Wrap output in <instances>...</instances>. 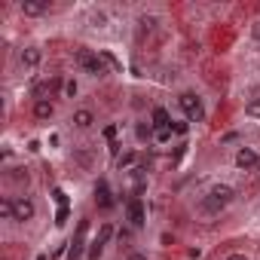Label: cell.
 Wrapping results in <instances>:
<instances>
[{
  "instance_id": "obj_14",
  "label": "cell",
  "mask_w": 260,
  "mask_h": 260,
  "mask_svg": "<svg viewBox=\"0 0 260 260\" xmlns=\"http://www.w3.org/2000/svg\"><path fill=\"white\" fill-rule=\"evenodd\" d=\"M172 135H175V132H172V125L153 128V141H156V144H169V141H172Z\"/></svg>"
},
{
  "instance_id": "obj_2",
  "label": "cell",
  "mask_w": 260,
  "mask_h": 260,
  "mask_svg": "<svg viewBox=\"0 0 260 260\" xmlns=\"http://www.w3.org/2000/svg\"><path fill=\"white\" fill-rule=\"evenodd\" d=\"M178 104H181V110H184L187 122H202V119H205V107H202V101H199V95H196V92H181Z\"/></svg>"
},
{
  "instance_id": "obj_19",
  "label": "cell",
  "mask_w": 260,
  "mask_h": 260,
  "mask_svg": "<svg viewBox=\"0 0 260 260\" xmlns=\"http://www.w3.org/2000/svg\"><path fill=\"white\" fill-rule=\"evenodd\" d=\"M138 25H141V34H144V31H153V28H156V16H141Z\"/></svg>"
},
{
  "instance_id": "obj_18",
  "label": "cell",
  "mask_w": 260,
  "mask_h": 260,
  "mask_svg": "<svg viewBox=\"0 0 260 260\" xmlns=\"http://www.w3.org/2000/svg\"><path fill=\"white\" fill-rule=\"evenodd\" d=\"M0 217H7V220H13V199H0Z\"/></svg>"
},
{
  "instance_id": "obj_33",
  "label": "cell",
  "mask_w": 260,
  "mask_h": 260,
  "mask_svg": "<svg viewBox=\"0 0 260 260\" xmlns=\"http://www.w3.org/2000/svg\"><path fill=\"white\" fill-rule=\"evenodd\" d=\"M37 260H49V257H46V254H37Z\"/></svg>"
},
{
  "instance_id": "obj_25",
  "label": "cell",
  "mask_w": 260,
  "mask_h": 260,
  "mask_svg": "<svg viewBox=\"0 0 260 260\" xmlns=\"http://www.w3.org/2000/svg\"><path fill=\"white\" fill-rule=\"evenodd\" d=\"M89 22H92L95 28H101V25L107 22V16H104V13H92V16H89Z\"/></svg>"
},
{
  "instance_id": "obj_5",
  "label": "cell",
  "mask_w": 260,
  "mask_h": 260,
  "mask_svg": "<svg viewBox=\"0 0 260 260\" xmlns=\"http://www.w3.org/2000/svg\"><path fill=\"white\" fill-rule=\"evenodd\" d=\"M125 217H128V223H132L135 230L144 226V202H141V196H132L125 202Z\"/></svg>"
},
{
  "instance_id": "obj_7",
  "label": "cell",
  "mask_w": 260,
  "mask_h": 260,
  "mask_svg": "<svg viewBox=\"0 0 260 260\" xmlns=\"http://www.w3.org/2000/svg\"><path fill=\"white\" fill-rule=\"evenodd\" d=\"M95 202H98V208H104V211H110V208H113V193H110V187H107V181H104V178L95 184Z\"/></svg>"
},
{
  "instance_id": "obj_6",
  "label": "cell",
  "mask_w": 260,
  "mask_h": 260,
  "mask_svg": "<svg viewBox=\"0 0 260 260\" xmlns=\"http://www.w3.org/2000/svg\"><path fill=\"white\" fill-rule=\"evenodd\" d=\"M86 233H89V223H86V220H80L77 236H74V242H71V248H68V260H80V257H83V248H86Z\"/></svg>"
},
{
  "instance_id": "obj_26",
  "label": "cell",
  "mask_w": 260,
  "mask_h": 260,
  "mask_svg": "<svg viewBox=\"0 0 260 260\" xmlns=\"http://www.w3.org/2000/svg\"><path fill=\"white\" fill-rule=\"evenodd\" d=\"M13 181H25L28 184V169H13V175H10Z\"/></svg>"
},
{
  "instance_id": "obj_29",
  "label": "cell",
  "mask_w": 260,
  "mask_h": 260,
  "mask_svg": "<svg viewBox=\"0 0 260 260\" xmlns=\"http://www.w3.org/2000/svg\"><path fill=\"white\" fill-rule=\"evenodd\" d=\"M104 138H107V141L116 138V125H104Z\"/></svg>"
},
{
  "instance_id": "obj_17",
  "label": "cell",
  "mask_w": 260,
  "mask_h": 260,
  "mask_svg": "<svg viewBox=\"0 0 260 260\" xmlns=\"http://www.w3.org/2000/svg\"><path fill=\"white\" fill-rule=\"evenodd\" d=\"M101 251H104V245H101L98 239H92V242H89V248H86V257H89V260H98V257H101Z\"/></svg>"
},
{
  "instance_id": "obj_30",
  "label": "cell",
  "mask_w": 260,
  "mask_h": 260,
  "mask_svg": "<svg viewBox=\"0 0 260 260\" xmlns=\"http://www.w3.org/2000/svg\"><path fill=\"white\" fill-rule=\"evenodd\" d=\"M125 260H147V254H144V251H132V254L125 257Z\"/></svg>"
},
{
  "instance_id": "obj_23",
  "label": "cell",
  "mask_w": 260,
  "mask_h": 260,
  "mask_svg": "<svg viewBox=\"0 0 260 260\" xmlns=\"http://www.w3.org/2000/svg\"><path fill=\"white\" fill-rule=\"evenodd\" d=\"M98 55H101V58H104V61H107V64H110V68H116V71H122V64H119V61H116V58H113V55H110V52H107V49H101V52H98Z\"/></svg>"
},
{
  "instance_id": "obj_22",
  "label": "cell",
  "mask_w": 260,
  "mask_h": 260,
  "mask_svg": "<svg viewBox=\"0 0 260 260\" xmlns=\"http://www.w3.org/2000/svg\"><path fill=\"white\" fill-rule=\"evenodd\" d=\"M132 162H135V153H132V150H128V153H122V156L116 159V166H119V169H128Z\"/></svg>"
},
{
  "instance_id": "obj_24",
  "label": "cell",
  "mask_w": 260,
  "mask_h": 260,
  "mask_svg": "<svg viewBox=\"0 0 260 260\" xmlns=\"http://www.w3.org/2000/svg\"><path fill=\"white\" fill-rule=\"evenodd\" d=\"M187 128H190L187 119H184V122H175V119H172V132H175V135H187Z\"/></svg>"
},
{
  "instance_id": "obj_13",
  "label": "cell",
  "mask_w": 260,
  "mask_h": 260,
  "mask_svg": "<svg viewBox=\"0 0 260 260\" xmlns=\"http://www.w3.org/2000/svg\"><path fill=\"white\" fill-rule=\"evenodd\" d=\"M150 119H153V122H150L153 128H162V125H172V119H169V110H166V107H156Z\"/></svg>"
},
{
  "instance_id": "obj_16",
  "label": "cell",
  "mask_w": 260,
  "mask_h": 260,
  "mask_svg": "<svg viewBox=\"0 0 260 260\" xmlns=\"http://www.w3.org/2000/svg\"><path fill=\"white\" fill-rule=\"evenodd\" d=\"M101 245H107L110 239H113V223H101V230H98V236H95Z\"/></svg>"
},
{
  "instance_id": "obj_1",
  "label": "cell",
  "mask_w": 260,
  "mask_h": 260,
  "mask_svg": "<svg viewBox=\"0 0 260 260\" xmlns=\"http://www.w3.org/2000/svg\"><path fill=\"white\" fill-rule=\"evenodd\" d=\"M233 199H236V190L226 187V184H217V187H211L208 196L202 199V211H205V214H220Z\"/></svg>"
},
{
  "instance_id": "obj_32",
  "label": "cell",
  "mask_w": 260,
  "mask_h": 260,
  "mask_svg": "<svg viewBox=\"0 0 260 260\" xmlns=\"http://www.w3.org/2000/svg\"><path fill=\"white\" fill-rule=\"evenodd\" d=\"M226 260H248V257H245V254H230Z\"/></svg>"
},
{
  "instance_id": "obj_11",
  "label": "cell",
  "mask_w": 260,
  "mask_h": 260,
  "mask_svg": "<svg viewBox=\"0 0 260 260\" xmlns=\"http://www.w3.org/2000/svg\"><path fill=\"white\" fill-rule=\"evenodd\" d=\"M49 7L46 4H40V0H22V13L25 16H43Z\"/></svg>"
},
{
  "instance_id": "obj_28",
  "label": "cell",
  "mask_w": 260,
  "mask_h": 260,
  "mask_svg": "<svg viewBox=\"0 0 260 260\" xmlns=\"http://www.w3.org/2000/svg\"><path fill=\"white\" fill-rule=\"evenodd\" d=\"M150 135H153V132H150V125H138V138H141V141H147Z\"/></svg>"
},
{
  "instance_id": "obj_21",
  "label": "cell",
  "mask_w": 260,
  "mask_h": 260,
  "mask_svg": "<svg viewBox=\"0 0 260 260\" xmlns=\"http://www.w3.org/2000/svg\"><path fill=\"white\" fill-rule=\"evenodd\" d=\"M68 214H71V208H68V205H61V208L55 211V226H64V220H68Z\"/></svg>"
},
{
  "instance_id": "obj_9",
  "label": "cell",
  "mask_w": 260,
  "mask_h": 260,
  "mask_svg": "<svg viewBox=\"0 0 260 260\" xmlns=\"http://www.w3.org/2000/svg\"><path fill=\"white\" fill-rule=\"evenodd\" d=\"M236 166H239V169H257V166H260V156H257L251 147H242V150L236 153Z\"/></svg>"
},
{
  "instance_id": "obj_8",
  "label": "cell",
  "mask_w": 260,
  "mask_h": 260,
  "mask_svg": "<svg viewBox=\"0 0 260 260\" xmlns=\"http://www.w3.org/2000/svg\"><path fill=\"white\" fill-rule=\"evenodd\" d=\"M52 116H55V104H52L49 98H37V101H34V119H43V122H46V119H52Z\"/></svg>"
},
{
  "instance_id": "obj_15",
  "label": "cell",
  "mask_w": 260,
  "mask_h": 260,
  "mask_svg": "<svg viewBox=\"0 0 260 260\" xmlns=\"http://www.w3.org/2000/svg\"><path fill=\"white\" fill-rule=\"evenodd\" d=\"M245 116H251V119H260V95H257V98H251V101L245 104Z\"/></svg>"
},
{
  "instance_id": "obj_4",
  "label": "cell",
  "mask_w": 260,
  "mask_h": 260,
  "mask_svg": "<svg viewBox=\"0 0 260 260\" xmlns=\"http://www.w3.org/2000/svg\"><path fill=\"white\" fill-rule=\"evenodd\" d=\"M34 214H37V208H34V202H31L28 196H16V199H13V220H16V223L34 220Z\"/></svg>"
},
{
  "instance_id": "obj_10",
  "label": "cell",
  "mask_w": 260,
  "mask_h": 260,
  "mask_svg": "<svg viewBox=\"0 0 260 260\" xmlns=\"http://www.w3.org/2000/svg\"><path fill=\"white\" fill-rule=\"evenodd\" d=\"M40 58H43V52H40L37 46L22 49V64H25V68H37V64H40Z\"/></svg>"
},
{
  "instance_id": "obj_3",
  "label": "cell",
  "mask_w": 260,
  "mask_h": 260,
  "mask_svg": "<svg viewBox=\"0 0 260 260\" xmlns=\"http://www.w3.org/2000/svg\"><path fill=\"white\" fill-rule=\"evenodd\" d=\"M77 64H80L86 74H92V77H104V74H107V71H104V58L95 55L92 49H77Z\"/></svg>"
},
{
  "instance_id": "obj_20",
  "label": "cell",
  "mask_w": 260,
  "mask_h": 260,
  "mask_svg": "<svg viewBox=\"0 0 260 260\" xmlns=\"http://www.w3.org/2000/svg\"><path fill=\"white\" fill-rule=\"evenodd\" d=\"M64 98H77V92H80V86H77V80H64Z\"/></svg>"
},
{
  "instance_id": "obj_31",
  "label": "cell",
  "mask_w": 260,
  "mask_h": 260,
  "mask_svg": "<svg viewBox=\"0 0 260 260\" xmlns=\"http://www.w3.org/2000/svg\"><path fill=\"white\" fill-rule=\"evenodd\" d=\"M251 34H254V40H260V22H257V25L251 28Z\"/></svg>"
},
{
  "instance_id": "obj_12",
  "label": "cell",
  "mask_w": 260,
  "mask_h": 260,
  "mask_svg": "<svg viewBox=\"0 0 260 260\" xmlns=\"http://www.w3.org/2000/svg\"><path fill=\"white\" fill-rule=\"evenodd\" d=\"M92 122H95L92 110H77V113H74V125H77V128H89Z\"/></svg>"
},
{
  "instance_id": "obj_27",
  "label": "cell",
  "mask_w": 260,
  "mask_h": 260,
  "mask_svg": "<svg viewBox=\"0 0 260 260\" xmlns=\"http://www.w3.org/2000/svg\"><path fill=\"white\" fill-rule=\"evenodd\" d=\"M52 199H55L58 205H68V196H64V190H61V187H55V190H52Z\"/></svg>"
}]
</instances>
